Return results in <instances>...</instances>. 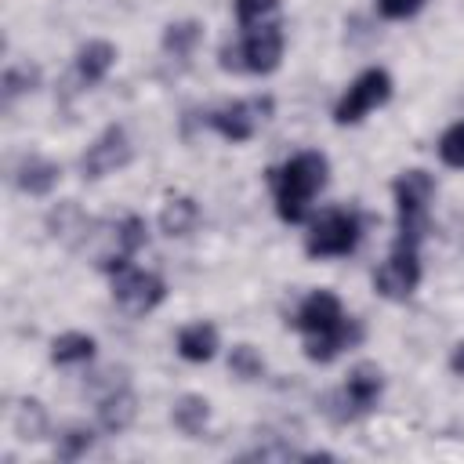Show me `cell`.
Returning <instances> with one entry per match:
<instances>
[{
	"instance_id": "obj_5",
	"label": "cell",
	"mask_w": 464,
	"mask_h": 464,
	"mask_svg": "<svg viewBox=\"0 0 464 464\" xmlns=\"http://www.w3.org/2000/svg\"><path fill=\"white\" fill-rule=\"evenodd\" d=\"M381 395H384V373H381V366L377 362H359V366H352L344 388L326 399V413L334 420H341V424L344 420H359L362 413H370L381 402Z\"/></svg>"
},
{
	"instance_id": "obj_24",
	"label": "cell",
	"mask_w": 464,
	"mask_h": 464,
	"mask_svg": "<svg viewBox=\"0 0 464 464\" xmlns=\"http://www.w3.org/2000/svg\"><path fill=\"white\" fill-rule=\"evenodd\" d=\"M232 7H236V22L243 29H257L276 14L279 0H232Z\"/></svg>"
},
{
	"instance_id": "obj_9",
	"label": "cell",
	"mask_w": 464,
	"mask_h": 464,
	"mask_svg": "<svg viewBox=\"0 0 464 464\" xmlns=\"http://www.w3.org/2000/svg\"><path fill=\"white\" fill-rule=\"evenodd\" d=\"M420 283V261L413 246H395L373 272V290L388 301H406Z\"/></svg>"
},
{
	"instance_id": "obj_15",
	"label": "cell",
	"mask_w": 464,
	"mask_h": 464,
	"mask_svg": "<svg viewBox=\"0 0 464 464\" xmlns=\"http://www.w3.org/2000/svg\"><path fill=\"white\" fill-rule=\"evenodd\" d=\"M58 178H62L58 163H51V160H44V156H25V160L14 167V185H18V192H25V196H47V192L58 185Z\"/></svg>"
},
{
	"instance_id": "obj_8",
	"label": "cell",
	"mask_w": 464,
	"mask_h": 464,
	"mask_svg": "<svg viewBox=\"0 0 464 464\" xmlns=\"http://www.w3.org/2000/svg\"><path fill=\"white\" fill-rule=\"evenodd\" d=\"M167 297V283L149 268H120L112 276V301L127 315H149Z\"/></svg>"
},
{
	"instance_id": "obj_25",
	"label": "cell",
	"mask_w": 464,
	"mask_h": 464,
	"mask_svg": "<svg viewBox=\"0 0 464 464\" xmlns=\"http://www.w3.org/2000/svg\"><path fill=\"white\" fill-rule=\"evenodd\" d=\"M439 160L453 170H464V120L446 127L442 138H439Z\"/></svg>"
},
{
	"instance_id": "obj_13",
	"label": "cell",
	"mask_w": 464,
	"mask_h": 464,
	"mask_svg": "<svg viewBox=\"0 0 464 464\" xmlns=\"http://www.w3.org/2000/svg\"><path fill=\"white\" fill-rule=\"evenodd\" d=\"M134 413H138V399H134V392H130L127 384L102 392V399H98V424H102L109 435L127 431L130 420H134Z\"/></svg>"
},
{
	"instance_id": "obj_26",
	"label": "cell",
	"mask_w": 464,
	"mask_h": 464,
	"mask_svg": "<svg viewBox=\"0 0 464 464\" xmlns=\"http://www.w3.org/2000/svg\"><path fill=\"white\" fill-rule=\"evenodd\" d=\"M36 80H40L36 65H11V69L4 72V94L14 98V94H22V91H33Z\"/></svg>"
},
{
	"instance_id": "obj_19",
	"label": "cell",
	"mask_w": 464,
	"mask_h": 464,
	"mask_svg": "<svg viewBox=\"0 0 464 464\" xmlns=\"http://www.w3.org/2000/svg\"><path fill=\"white\" fill-rule=\"evenodd\" d=\"M94 337L91 334H80V330H69L62 337L51 341V362L58 366H72V362H91L94 359Z\"/></svg>"
},
{
	"instance_id": "obj_4",
	"label": "cell",
	"mask_w": 464,
	"mask_h": 464,
	"mask_svg": "<svg viewBox=\"0 0 464 464\" xmlns=\"http://www.w3.org/2000/svg\"><path fill=\"white\" fill-rule=\"evenodd\" d=\"M359 239H362L359 214L348 207H330L308 221L304 250H308V257H344L359 246Z\"/></svg>"
},
{
	"instance_id": "obj_27",
	"label": "cell",
	"mask_w": 464,
	"mask_h": 464,
	"mask_svg": "<svg viewBox=\"0 0 464 464\" xmlns=\"http://www.w3.org/2000/svg\"><path fill=\"white\" fill-rule=\"evenodd\" d=\"M373 4H377V11H381L384 18L402 22V18H413L428 0H373Z\"/></svg>"
},
{
	"instance_id": "obj_17",
	"label": "cell",
	"mask_w": 464,
	"mask_h": 464,
	"mask_svg": "<svg viewBox=\"0 0 464 464\" xmlns=\"http://www.w3.org/2000/svg\"><path fill=\"white\" fill-rule=\"evenodd\" d=\"M196 225H199V207L192 196H170L160 207V228L167 236H188Z\"/></svg>"
},
{
	"instance_id": "obj_21",
	"label": "cell",
	"mask_w": 464,
	"mask_h": 464,
	"mask_svg": "<svg viewBox=\"0 0 464 464\" xmlns=\"http://www.w3.org/2000/svg\"><path fill=\"white\" fill-rule=\"evenodd\" d=\"M11 428L18 431V439H29V442L44 439V431H47V413H44V406H40L36 399H22V402L11 410Z\"/></svg>"
},
{
	"instance_id": "obj_7",
	"label": "cell",
	"mask_w": 464,
	"mask_h": 464,
	"mask_svg": "<svg viewBox=\"0 0 464 464\" xmlns=\"http://www.w3.org/2000/svg\"><path fill=\"white\" fill-rule=\"evenodd\" d=\"M272 116V98H243V102H228L221 109H210L207 112V127H214L225 141L239 145L246 138L257 134V127Z\"/></svg>"
},
{
	"instance_id": "obj_16",
	"label": "cell",
	"mask_w": 464,
	"mask_h": 464,
	"mask_svg": "<svg viewBox=\"0 0 464 464\" xmlns=\"http://www.w3.org/2000/svg\"><path fill=\"white\" fill-rule=\"evenodd\" d=\"M178 355L185 362H210L218 355V326L214 323H188L178 330Z\"/></svg>"
},
{
	"instance_id": "obj_1",
	"label": "cell",
	"mask_w": 464,
	"mask_h": 464,
	"mask_svg": "<svg viewBox=\"0 0 464 464\" xmlns=\"http://www.w3.org/2000/svg\"><path fill=\"white\" fill-rule=\"evenodd\" d=\"M326 174H330V163H326V156L315 152V149L294 152L286 163L272 167V170H268V185H272L276 214H279L286 225L308 221L312 199L326 188Z\"/></svg>"
},
{
	"instance_id": "obj_12",
	"label": "cell",
	"mask_w": 464,
	"mask_h": 464,
	"mask_svg": "<svg viewBox=\"0 0 464 464\" xmlns=\"http://www.w3.org/2000/svg\"><path fill=\"white\" fill-rule=\"evenodd\" d=\"M359 337H362V326H359L352 315H344L334 330L315 334V337H304V355H308L312 362H334L344 348L359 344Z\"/></svg>"
},
{
	"instance_id": "obj_18",
	"label": "cell",
	"mask_w": 464,
	"mask_h": 464,
	"mask_svg": "<svg viewBox=\"0 0 464 464\" xmlns=\"http://www.w3.org/2000/svg\"><path fill=\"white\" fill-rule=\"evenodd\" d=\"M170 420H174V428H178L181 435L196 439V435H203V428H207V420H210V402H207L203 395H181V399L174 402V410H170Z\"/></svg>"
},
{
	"instance_id": "obj_20",
	"label": "cell",
	"mask_w": 464,
	"mask_h": 464,
	"mask_svg": "<svg viewBox=\"0 0 464 464\" xmlns=\"http://www.w3.org/2000/svg\"><path fill=\"white\" fill-rule=\"evenodd\" d=\"M203 40V25L196 18H185V22H170L163 29V51L174 54V58H188Z\"/></svg>"
},
{
	"instance_id": "obj_2",
	"label": "cell",
	"mask_w": 464,
	"mask_h": 464,
	"mask_svg": "<svg viewBox=\"0 0 464 464\" xmlns=\"http://www.w3.org/2000/svg\"><path fill=\"white\" fill-rule=\"evenodd\" d=\"M392 196H395V210H399L395 246H413L417 250V243L428 232V203L435 196V178L420 167H410L392 181Z\"/></svg>"
},
{
	"instance_id": "obj_11",
	"label": "cell",
	"mask_w": 464,
	"mask_h": 464,
	"mask_svg": "<svg viewBox=\"0 0 464 464\" xmlns=\"http://www.w3.org/2000/svg\"><path fill=\"white\" fill-rule=\"evenodd\" d=\"M341 319H344L341 297L330 294V290H312V294L297 304V312H294V326H297L304 337L326 334V330H334Z\"/></svg>"
},
{
	"instance_id": "obj_3",
	"label": "cell",
	"mask_w": 464,
	"mask_h": 464,
	"mask_svg": "<svg viewBox=\"0 0 464 464\" xmlns=\"http://www.w3.org/2000/svg\"><path fill=\"white\" fill-rule=\"evenodd\" d=\"M283 25L279 22H265L257 29H246V36L239 44H225L221 47V69L228 72H272L283 62Z\"/></svg>"
},
{
	"instance_id": "obj_22",
	"label": "cell",
	"mask_w": 464,
	"mask_h": 464,
	"mask_svg": "<svg viewBox=\"0 0 464 464\" xmlns=\"http://www.w3.org/2000/svg\"><path fill=\"white\" fill-rule=\"evenodd\" d=\"M228 370H232L239 381H257V377L265 373V359H261V352H257L254 344H236V348L228 352Z\"/></svg>"
},
{
	"instance_id": "obj_10",
	"label": "cell",
	"mask_w": 464,
	"mask_h": 464,
	"mask_svg": "<svg viewBox=\"0 0 464 464\" xmlns=\"http://www.w3.org/2000/svg\"><path fill=\"white\" fill-rule=\"evenodd\" d=\"M130 163V141H127V130L120 127V123H112V127H105L91 145H87V152L80 156V170H83V178H105V174H116L120 167H127Z\"/></svg>"
},
{
	"instance_id": "obj_6",
	"label": "cell",
	"mask_w": 464,
	"mask_h": 464,
	"mask_svg": "<svg viewBox=\"0 0 464 464\" xmlns=\"http://www.w3.org/2000/svg\"><path fill=\"white\" fill-rule=\"evenodd\" d=\"M388 98H392V76H388V69H381V65L362 69L348 83V91L341 94V102L334 105V123L352 127V123L366 120V112H373L377 105H384Z\"/></svg>"
},
{
	"instance_id": "obj_14",
	"label": "cell",
	"mask_w": 464,
	"mask_h": 464,
	"mask_svg": "<svg viewBox=\"0 0 464 464\" xmlns=\"http://www.w3.org/2000/svg\"><path fill=\"white\" fill-rule=\"evenodd\" d=\"M116 65V47L109 40H87L76 51V80L83 87H94L109 76V69Z\"/></svg>"
},
{
	"instance_id": "obj_28",
	"label": "cell",
	"mask_w": 464,
	"mask_h": 464,
	"mask_svg": "<svg viewBox=\"0 0 464 464\" xmlns=\"http://www.w3.org/2000/svg\"><path fill=\"white\" fill-rule=\"evenodd\" d=\"M450 370H453L457 377H464V341L453 344V352H450Z\"/></svg>"
},
{
	"instance_id": "obj_23",
	"label": "cell",
	"mask_w": 464,
	"mask_h": 464,
	"mask_svg": "<svg viewBox=\"0 0 464 464\" xmlns=\"http://www.w3.org/2000/svg\"><path fill=\"white\" fill-rule=\"evenodd\" d=\"M94 446V431L87 428V424H72V428H65L62 435H58V460H76V457H83L87 450Z\"/></svg>"
}]
</instances>
